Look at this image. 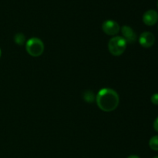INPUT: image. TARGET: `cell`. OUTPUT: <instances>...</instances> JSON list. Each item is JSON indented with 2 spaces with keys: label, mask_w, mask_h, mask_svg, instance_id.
<instances>
[{
  "label": "cell",
  "mask_w": 158,
  "mask_h": 158,
  "mask_svg": "<svg viewBox=\"0 0 158 158\" xmlns=\"http://www.w3.org/2000/svg\"><path fill=\"white\" fill-rule=\"evenodd\" d=\"M127 42L123 37L114 36L108 43V49L113 56H119L124 52L127 48Z\"/></svg>",
  "instance_id": "cell-2"
},
{
  "label": "cell",
  "mask_w": 158,
  "mask_h": 158,
  "mask_svg": "<svg viewBox=\"0 0 158 158\" xmlns=\"http://www.w3.org/2000/svg\"><path fill=\"white\" fill-rule=\"evenodd\" d=\"M154 42H155V37L154 34L150 32H143L139 38V43L144 48L151 47L154 45Z\"/></svg>",
  "instance_id": "cell-5"
},
{
  "label": "cell",
  "mask_w": 158,
  "mask_h": 158,
  "mask_svg": "<svg viewBox=\"0 0 158 158\" xmlns=\"http://www.w3.org/2000/svg\"><path fill=\"white\" fill-rule=\"evenodd\" d=\"M123 38L126 40L127 43H134L137 40V35L132 29L128 26H123L121 29Z\"/></svg>",
  "instance_id": "cell-7"
},
{
  "label": "cell",
  "mask_w": 158,
  "mask_h": 158,
  "mask_svg": "<svg viewBox=\"0 0 158 158\" xmlns=\"http://www.w3.org/2000/svg\"><path fill=\"white\" fill-rule=\"evenodd\" d=\"M154 128L156 131L158 132V117L154 120Z\"/></svg>",
  "instance_id": "cell-12"
},
{
  "label": "cell",
  "mask_w": 158,
  "mask_h": 158,
  "mask_svg": "<svg viewBox=\"0 0 158 158\" xmlns=\"http://www.w3.org/2000/svg\"><path fill=\"white\" fill-rule=\"evenodd\" d=\"M96 100L99 108L104 112L114 111L118 106L120 102L117 93L110 88L100 89L97 94Z\"/></svg>",
  "instance_id": "cell-1"
},
{
  "label": "cell",
  "mask_w": 158,
  "mask_h": 158,
  "mask_svg": "<svg viewBox=\"0 0 158 158\" xmlns=\"http://www.w3.org/2000/svg\"><path fill=\"white\" fill-rule=\"evenodd\" d=\"M157 7H158V2H157Z\"/></svg>",
  "instance_id": "cell-16"
},
{
  "label": "cell",
  "mask_w": 158,
  "mask_h": 158,
  "mask_svg": "<svg viewBox=\"0 0 158 158\" xmlns=\"http://www.w3.org/2000/svg\"><path fill=\"white\" fill-rule=\"evenodd\" d=\"M120 26L114 20H106L102 25V29L109 35H115L120 31Z\"/></svg>",
  "instance_id": "cell-4"
},
{
  "label": "cell",
  "mask_w": 158,
  "mask_h": 158,
  "mask_svg": "<svg viewBox=\"0 0 158 158\" xmlns=\"http://www.w3.org/2000/svg\"><path fill=\"white\" fill-rule=\"evenodd\" d=\"M150 148L154 151H158V136H154L151 137L149 141Z\"/></svg>",
  "instance_id": "cell-8"
},
{
  "label": "cell",
  "mask_w": 158,
  "mask_h": 158,
  "mask_svg": "<svg viewBox=\"0 0 158 158\" xmlns=\"http://www.w3.org/2000/svg\"><path fill=\"white\" fill-rule=\"evenodd\" d=\"M15 43L18 45H23L25 43V35L22 33H17L14 37Z\"/></svg>",
  "instance_id": "cell-9"
},
{
  "label": "cell",
  "mask_w": 158,
  "mask_h": 158,
  "mask_svg": "<svg viewBox=\"0 0 158 158\" xmlns=\"http://www.w3.org/2000/svg\"><path fill=\"white\" fill-rule=\"evenodd\" d=\"M158 21V13L155 10H148L143 14V22L147 26H154Z\"/></svg>",
  "instance_id": "cell-6"
},
{
  "label": "cell",
  "mask_w": 158,
  "mask_h": 158,
  "mask_svg": "<svg viewBox=\"0 0 158 158\" xmlns=\"http://www.w3.org/2000/svg\"><path fill=\"white\" fill-rule=\"evenodd\" d=\"M26 49L28 53L33 57H38L44 51V44L39 38H31L26 43Z\"/></svg>",
  "instance_id": "cell-3"
},
{
  "label": "cell",
  "mask_w": 158,
  "mask_h": 158,
  "mask_svg": "<svg viewBox=\"0 0 158 158\" xmlns=\"http://www.w3.org/2000/svg\"><path fill=\"white\" fill-rule=\"evenodd\" d=\"M127 158H140V157L137 155H131V156H130V157H128Z\"/></svg>",
  "instance_id": "cell-13"
},
{
  "label": "cell",
  "mask_w": 158,
  "mask_h": 158,
  "mask_svg": "<svg viewBox=\"0 0 158 158\" xmlns=\"http://www.w3.org/2000/svg\"><path fill=\"white\" fill-rule=\"evenodd\" d=\"M1 55H2V52H1V49H0V57H1Z\"/></svg>",
  "instance_id": "cell-14"
},
{
  "label": "cell",
  "mask_w": 158,
  "mask_h": 158,
  "mask_svg": "<svg viewBox=\"0 0 158 158\" xmlns=\"http://www.w3.org/2000/svg\"><path fill=\"white\" fill-rule=\"evenodd\" d=\"M84 100H86L87 102H93V101H94V94H93L92 92H90V91L85 93Z\"/></svg>",
  "instance_id": "cell-10"
},
{
  "label": "cell",
  "mask_w": 158,
  "mask_h": 158,
  "mask_svg": "<svg viewBox=\"0 0 158 158\" xmlns=\"http://www.w3.org/2000/svg\"><path fill=\"white\" fill-rule=\"evenodd\" d=\"M151 102L154 104L158 105V94H154V95L151 97Z\"/></svg>",
  "instance_id": "cell-11"
},
{
  "label": "cell",
  "mask_w": 158,
  "mask_h": 158,
  "mask_svg": "<svg viewBox=\"0 0 158 158\" xmlns=\"http://www.w3.org/2000/svg\"><path fill=\"white\" fill-rule=\"evenodd\" d=\"M154 158H158V156H157V157H154Z\"/></svg>",
  "instance_id": "cell-15"
}]
</instances>
